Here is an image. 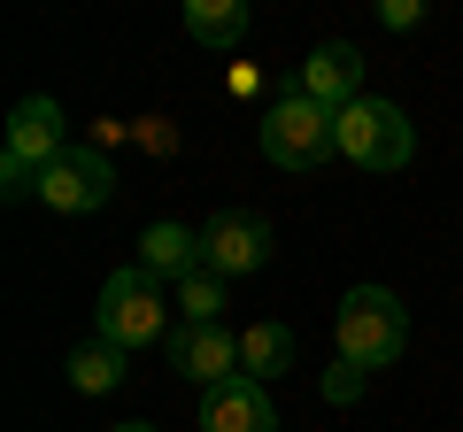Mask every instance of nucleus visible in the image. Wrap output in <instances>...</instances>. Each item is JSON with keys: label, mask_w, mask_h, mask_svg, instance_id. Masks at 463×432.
Listing matches in <instances>:
<instances>
[{"label": "nucleus", "mask_w": 463, "mask_h": 432, "mask_svg": "<svg viewBox=\"0 0 463 432\" xmlns=\"http://www.w3.org/2000/svg\"><path fill=\"white\" fill-rule=\"evenodd\" d=\"M263 155L279 170H317L340 155V117L332 108H317L309 93H286L263 108Z\"/></svg>", "instance_id": "7ed1b4c3"}, {"label": "nucleus", "mask_w": 463, "mask_h": 432, "mask_svg": "<svg viewBox=\"0 0 463 432\" xmlns=\"http://www.w3.org/2000/svg\"><path fill=\"white\" fill-rule=\"evenodd\" d=\"M201 432H279V409H270V386H255L248 371L201 394Z\"/></svg>", "instance_id": "9d476101"}, {"label": "nucleus", "mask_w": 463, "mask_h": 432, "mask_svg": "<svg viewBox=\"0 0 463 432\" xmlns=\"http://www.w3.org/2000/svg\"><path fill=\"white\" fill-rule=\"evenodd\" d=\"M109 193H116L109 147H62L39 170V201H47L54 216H93V209H109Z\"/></svg>", "instance_id": "423d86ee"}, {"label": "nucleus", "mask_w": 463, "mask_h": 432, "mask_svg": "<svg viewBox=\"0 0 463 432\" xmlns=\"http://www.w3.org/2000/svg\"><path fill=\"white\" fill-rule=\"evenodd\" d=\"M139 147H147V155L178 147V124H163V117H139Z\"/></svg>", "instance_id": "f3484780"}, {"label": "nucleus", "mask_w": 463, "mask_h": 432, "mask_svg": "<svg viewBox=\"0 0 463 432\" xmlns=\"http://www.w3.org/2000/svg\"><path fill=\"white\" fill-rule=\"evenodd\" d=\"M325 394H332V401H347V394H364V371H355V363H340V371H332V379H325Z\"/></svg>", "instance_id": "a211bd4d"}, {"label": "nucleus", "mask_w": 463, "mask_h": 432, "mask_svg": "<svg viewBox=\"0 0 463 432\" xmlns=\"http://www.w3.org/2000/svg\"><path fill=\"white\" fill-rule=\"evenodd\" d=\"M294 93H309L317 108H332V117L355 108V100H364V54L347 47V39H325V47L301 62V85H294Z\"/></svg>", "instance_id": "1a4fd4ad"}, {"label": "nucleus", "mask_w": 463, "mask_h": 432, "mask_svg": "<svg viewBox=\"0 0 463 432\" xmlns=\"http://www.w3.org/2000/svg\"><path fill=\"white\" fill-rule=\"evenodd\" d=\"M270 263V224L255 209H216L209 224H201V270L209 278H255V270Z\"/></svg>", "instance_id": "0eeeda50"}, {"label": "nucleus", "mask_w": 463, "mask_h": 432, "mask_svg": "<svg viewBox=\"0 0 463 432\" xmlns=\"http://www.w3.org/2000/svg\"><path fill=\"white\" fill-rule=\"evenodd\" d=\"M340 155L355 170H410V155H417V124L402 117L394 100H355V108H340Z\"/></svg>", "instance_id": "39448f33"}, {"label": "nucleus", "mask_w": 463, "mask_h": 432, "mask_svg": "<svg viewBox=\"0 0 463 432\" xmlns=\"http://www.w3.org/2000/svg\"><path fill=\"white\" fill-rule=\"evenodd\" d=\"M62 108H54V93H32L16 100V117H8V147H0V178H8V201L39 193V170L62 155Z\"/></svg>", "instance_id": "20e7f679"}, {"label": "nucleus", "mask_w": 463, "mask_h": 432, "mask_svg": "<svg viewBox=\"0 0 463 432\" xmlns=\"http://www.w3.org/2000/svg\"><path fill=\"white\" fill-rule=\"evenodd\" d=\"M185 39L232 54L240 39H248V0H185Z\"/></svg>", "instance_id": "ddd939ff"}, {"label": "nucleus", "mask_w": 463, "mask_h": 432, "mask_svg": "<svg viewBox=\"0 0 463 432\" xmlns=\"http://www.w3.org/2000/svg\"><path fill=\"white\" fill-rule=\"evenodd\" d=\"M124 379H132V348H116V340H100V333L70 355V386H78V394H116Z\"/></svg>", "instance_id": "4468645a"}, {"label": "nucleus", "mask_w": 463, "mask_h": 432, "mask_svg": "<svg viewBox=\"0 0 463 432\" xmlns=\"http://www.w3.org/2000/svg\"><path fill=\"white\" fill-rule=\"evenodd\" d=\"M240 371H248L255 386H270L279 371H294V324H279V316L248 324V333H240Z\"/></svg>", "instance_id": "f8f14e48"}, {"label": "nucleus", "mask_w": 463, "mask_h": 432, "mask_svg": "<svg viewBox=\"0 0 463 432\" xmlns=\"http://www.w3.org/2000/svg\"><path fill=\"white\" fill-rule=\"evenodd\" d=\"M139 263H147L155 278H194L201 270V232L194 224H147V232H139Z\"/></svg>", "instance_id": "9b49d317"}, {"label": "nucleus", "mask_w": 463, "mask_h": 432, "mask_svg": "<svg viewBox=\"0 0 463 432\" xmlns=\"http://www.w3.org/2000/svg\"><path fill=\"white\" fill-rule=\"evenodd\" d=\"M93 333L116 340V348H155L170 340V294L147 263H124L100 278V309H93Z\"/></svg>", "instance_id": "f257e3e1"}, {"label": "nucleus", "mask_w": 463, "mask_h": 432, "mask_svg": "<svg viewBox=\"0 0 463 432\" xmlns=\"http://www.w3.org/2000/svg\"><path fill=\"white\" fill-rule=\"evenodd\" d=\"M116 432H155V425H116Z\"/></svg>", "instance_id": "6ab92c4d"}, {"label": "nucleus", "mask_w": 463, "mask_h": 432, "mask_svg": "<svg viewBox=\"0 0 463 432\" xmlns=\"http://www.w3.org/2000/svg\"><path fill=\"white\" fill-rule=\"evenodd\" d=\"M216 309H224V278H209V270L178 278V316L185 324H216Z\"/></svg>", "instance_id": "2eb2a0df"}, {"label": "nucleus", "mask_w": 463, "mask_h": 432, "mask_svg": "<svg viewBox=\"0 0 463 432\" xmlns=\"http://www.w3.org/2000/svg\"><path fill=\"white\" fill-rule=\"evenodd\" d=\"M170 371H185V379L209 394V386L240 379V340H232L224 324H178V333H170Z\"/></svg>", "instance_id": "6e6552de"}, {"label": "nucleus", "mask_w": 463, "mask_h": 432, "mask_svg": "<svg viewBox=\"0 0 463 432\" xmlns=\"http://www.w3.org/2000/svg\"><path fill=\"white\" fill-rule=\"evenodd\" d=\"M379 23H386V32H410V23H425V0H386Z\"/></svg>", "instance_id": "dca6fc26"}, {"label": "nucleus", "mask_w": 463, "mask_h": 432, "mask_svg": "<svg viewBox=\"0 0 463 432\" xmlns=\"http://www.w3.org/2000/svg\"><path fill=\"white\" fill-rule=\"evenodd\" d=\"M332 324H340V363H355V371H386L410 348V309L386 286H347Z\"/></svg>", "instance_id": "f03ea898"}]
</instances>
